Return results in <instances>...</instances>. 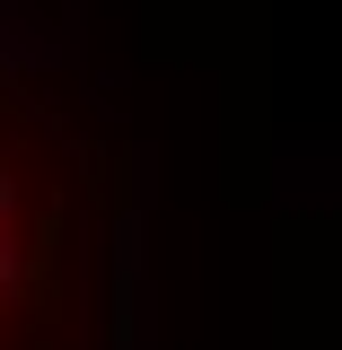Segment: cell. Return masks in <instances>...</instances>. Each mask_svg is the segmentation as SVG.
Instances as JSON below:
<instances>
[{
    "mask_svg": "<svg viewBox=\"0 0 342 350\" xmlns=\"http://www.w3.org/2000/svg\"><path fill=\"white\" fill-rule=\"evenodd\" d=\"M0 271H9V254H0Z\"/></svg>",
    "mask_w": 342,
    "mask_h": 350,
    "instance_id": "1",
    "label": "cell"
}]
</instances>
